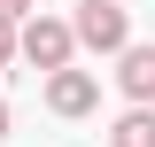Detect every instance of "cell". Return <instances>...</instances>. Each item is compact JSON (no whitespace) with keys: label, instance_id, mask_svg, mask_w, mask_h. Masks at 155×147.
Listing matches in <instances>:
<instances>
[{"label":"cell","instance_id":"cell-1","mask_svg":"<svg viewBox=\"0 0 155 147\" xmlns=\"http://www.w3.org/2000/svg\"><path fill=\"white\" fill-rule=\"evenodd\" d=\"M70 31H78V47H93V54H124V39H132V16H124L116 0H85Z\"/></svg>","mask_w":155,"mask_h":147},{"label":"cell","instance_id":"cell-2","mask_svg":"<svg viewBox=\"0 0 155 147\" xmlns=\"http://www.w3.org/2000/svg\"><path fill=\"white\" fill-rule=\"evenodd\" d=\"M16 47H23V62H39V70H70L78 31H70V23H54V16H31V23L16 31Z\"/></svg>","mask_w":155,"mask_h":147},{"label":"cell","instance_id":"cell-3","mask_svg":"<svg viewBox=\"0 0 155 147\" xmlns=\"http://www.w3.org/2000/svg\"><path fill=\"white\" fill-rule=\"evenodd\" d=\"M93 101H101V77L93 70H54V77H47V109H54V116H85Z\"/></svg>","mask_w":155,"mask_h":147},{"label":"cell","instance_id":"cell-4","mask_svg":"<svg viewBox=\"0 0 155 147\" xmlns=\"http://www.w3.org/2000/svg\"><path fill=\"white\" fill-rule=\"evenodd\" d=\"M116 85H124L132 109H147L155 101V47H124V54H116Z\"/></svg>","mask_w":155,"mask_h":147},{"label":"cell","instance_id":"cell-5","mask_svg":"<svg viewBox=\"0 0 155 147\" xmlns=\"http://www.w3.org/2000/svg\"><path fill=\"white\" fill-rule=\"evenodd\" d=\"M109 147H155V109H124L109 132Z\"/></svg>","mask_w":155,"mask_h":147},{"label":"cell","instance_id":"cell-6","mask_svg":"<svg viewBox=\"0 0 155 147\" xmlns=\"http://www.w3.org/2000/svg\"><path fill=\"white\" fill-rule=\"evenodd\" d=\"M16 31H23V23H8V16H0V70H8V62L23 54V47H16Z\"/></svg>","mask_w":155,"mask_h":147},{"label":"cell","instance_id":"cell-7","mask_svg":"<svg viewBox=\"0 0 155 147\" xmlns=\"http://www.w3.org/2000/svg\"><path fill=\"white\" fill-rule=\"evenodd\" d=\"M23 8H31V0H0V16H8V23H16V16H23Z\"/></svg>","mask_w":155,"mask_h":147},{"label":"cell","instance_id":"cell-8","mask_svg":"<svg viewBox=\"0 0 155 147\" xmlns=\"http://www.w3.org/2000/svg\"><path fill=\"white\" fill-rule=\"evenodd\" d=\"M0 139H8V101H0Z\"/></svg>","mask_w":155,"mask_h":147}]
</instances>
